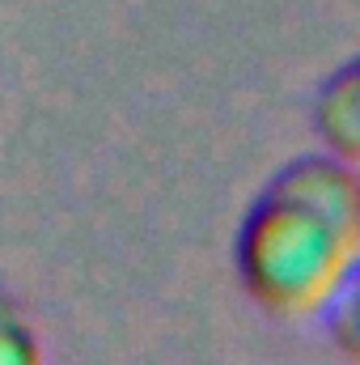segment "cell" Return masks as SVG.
Masks as SVG:
<instances>
[{
	"mask_svg": "<svg viewBox=\"0 0 360 365\" xmlns=\"http://www.w3.org/2000/svg\"><path fill=\"white\" fill-rule=\"evenodd\" d=\"M360 272V170L297 158L238 230L242 289L275 319H318Z\"/></svg>",
	"mask_w": 360,
	"mask_h": 365,
	"instance_id": "1",
	"label": "cell"
},
{
	"mask_svg": "<svg viewBox=\"0 0 360 365\" xmlns=\"http://www.w3.org/2000/svg\"><path fill=\"white\" fill-rule=\"evenodd\" d=\"M314 132L344 166L360 170V60L335 68L314 98Z\"/></svg>",
	"mask_w": 360,
	"mask_h": 365,
	"instance_id": "2",
	"label": "cell"
},
{
	"mask_svg": "<svg viewBox=\"0 0 360 365\" xmlns=\"http://www.w3.org/2000/svg\"><path fill=\"white\" fill-rule=\"evenodd\" d=\"M0 365H47L38 331L4 289H0Z\"/></svg>",
	"mask_w": 360,
	"mask_h": 365,
	"instance_id": "3",
	"label": "cell"
},
{
	"mask_svg": "<svg viewBox=\"0 0 360 365\" xmlns=\"http://www.w3.org/2000/svg\"><path fill=\"white\" fill-rule=\"evenodd\" d=\"M327 327H331V340L360 365V272L348 280V289L331 302L327 310Z\"/></svg>",
	"mask_w": 360,
	"mask_h": 365,
	"instance_id": "4",
	"label": "cell"
}]
</instances>
